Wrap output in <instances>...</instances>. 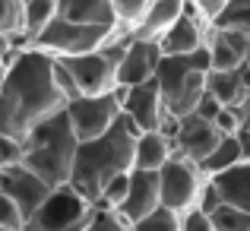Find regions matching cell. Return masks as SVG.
Wrapping results in <instances>:
<instances>
[{
    "mask_svg": "<svg viewBox=\"0 0 250 231\" xmlns=\"http://www.w3.org/2000/svg\"><path fill=\"white\" fill-rule=\"evenodd\" d=\"M63 111H67L70 127H73V133H76L80 143L98 140V136H104L124 117L121 89L108 92V95H80V98H73Z\"/></svg>",
    "mask_w": 250,
    "mask_h": 231,
    "instance_id": "cell-7",
    "label": "cell"
},
{
    "mask_svg": "<svg viewBox=\"0 0 250 231\" xmlns=\"http://www.w3.org/2000/svg\"><path fill=\"white\" fill-rule=\"evenodd\" d=\"M187 0H152L149 13L143 16V22L130 32V38H146V42H159L162 35L184 16Z\"/></svg>",
    "mask_w": 250,
    "mask_h": 231,
    "instance_id": "cell-17",
    "label": "cell"
},
{
    "mask_svg": "<svg viewBox=\"0 0 250 231\" xmlns=\"http://www.w3.org/2000/svg\"><path fill=\"white\" fill-rule=\"evenodd\" d=\"M22 155H25V149H22V140H13V136L0 133V171H6V168H16V165H22Z\"/></svg>",
    "mask_w": 250,
    "mask_h": 231,
    "instance_id": "cell-31",
    "label": "cell"
},
{
    "mask_svg": "<svg viewBox=\"0 0 250 231\" xmlns=\"http://www.w3.org/2000/svg\"><path fill=\"white\" fill-rule=\"evenodd\" d=\"M190 3H193L196 10H200V16L206 19V22H209V29H212V25H215V19H219L222 13H225V6L231 3V0H190Z\"/></svg>",
    "mask_w": 250,
    "mask_h": 231,
    "instance_id": "cell-35",
    "label": "cell"
},
{
    "mask_svg": "<svg viewBox=\"0 0 250 231\" xmlns=\"http://www.w3.org/2000/svg\"><path fill=\"white\" fill-rule=\"evenodd\" d=\"M54 16H57V0H29L22 6V35L29 38V44L48 29Z\"/></svg>",
    "mask_w": 250,
    "mask_h": 231,
    "instance_id": "cell-22",
    "label": "cell"
},
{
    "mask_svg": "<svg viewBox=\"0 0 250 231\" xmlns=\"http://www.w3.org/2000/svg\"><path fill=\"white\" fill-rule=\"evenodd\" d=\"M219 206H225V203H222V196L215 193V187H212V184L206 181V187H203V193H200V203H196V209H203L206 215H212Z\"/></svg>",
    "mask_w": 250,
    "mask_h": 231,
    "instance_id": "cell-36",
    "label": "cell"
},
{
    "mask_svg": "<svg viewBox=\"0 0 250 231\" xmlns=\"http://www.w3.org/2000/svg\"><path fill=\"white\" fill-rule=\"evenodd\" d=\"M127 193H130V171H127V174H117L114 181L102 190L98 209H114V212H121V206L127 203Z\"/></svg>",
    "mask_w": 250,
    "mask_h": 231,
    "instance_id": "cell-27",
    "label": "cell"
},
{
    "mask_svg": "<svg viewBox=\"0 0 250 231\" xmlns=\"http://www.w3.org/2000/svg\"><path fill=\"white\" fill-rule=\"evenodd\" d=\"M57 16L83 25H111L117 29L111 0H57Z\"/></svg>",
    "mask_w": 250,
    "mask_h": 231,
    "instance_id": "cell-19",
    "label": "cell"
},
{
    "mask_svg": "<svg viewBox=\"0 0 250 231\" xmlns=\"http://www.w3.org/2000/svg\"><path fill=\"white\" fill-rule=\"evenodd\" d=\"M215 127H219V133L222 136H234L241 127H244V121H241V111L238 108H222L219 111V117H215Z\"/></svg>",
    "mask_w": 250,
    "mask_h": 231,
    "instance_id": "cell-34",
    "label": "cell"
},
{
    "mask_svg": "<svg viewBox=\"0 0 250 231\" xmlns=\"http://www.w3.org/2000/svg\"><path fill=\"white\" fill-rule=\"evenodd\" d=\"M92 212L95 206L67 184V187L51 190L38 212L25 222V231H85Z\"/></svg>",
    "mask_w": 250,
    "mask_h": 231,
    "instance_id": "cell-6",
    "label": "cell"
},
{
    "mask_svg": "<svg viewBox=\"0 0 250 231\" xmlns=\"http://www.w3.org/2000/svg\"><path fill=\"white\" fill-rule=\"evenodd\" d=\"M244 162V155H241V146H238V136H222V143L212 149L206 158L200 162V171L206 177H212V174H222V171H228V168H234V165H241Z\"/></svg>",
    "mask_w": 250,
    "mask_h": 231,
    "instance_id": "cell-21",
    "label": "cell"
},
{
    "mask_svg": "<svg viewBox=\"0 0 250 231\" xmlns=\"http://www.w3.org/2000/svg\"><path fill=\"white\" fill-rule=\"evenodd\" d=\"M209 177L200 171V165L190 162L184 155H174L165 168L159 171V184H162V206L174 209V212H187L200 203V193L206 187Z\"/></svg>",
    "mask_w": 250,
    "mask_h": 231,
    "instance_id": "cell-8",
    "label": "cell"
},
{
    "mask_svg": "<svg viewBox=\"0 0 250 231\" xmlns=\"http://www.w3.org/2000/svg\"><path fill=\"white\" fill-rule=\"evenodd\" d=\"M212 225L215 231H250V212L234 206H219L212 212Z\"/></svg>",
    "mask_w": 250,
    "mask_h": 231,
    "instance_id": "cell-26",
    "label": "cell"
},
{
    "mask_svg": "<svg viewBox=\"0 0 250 231\" xmlns=\"http://www.w3.org/2000/svg\"><path fill=\"white\" fill-rule=\"evenodd\" d=\"M241 83H244V89L250 95V67H241Z\"/></svg>",
    "mask_w": 250,
    "mask_h": 231,
    "instance_id": "cell-40",
    "label": "cell"
},
{
    "mask_svg": "<svg viewBox=\"0 0 250 231\" xmlns=\"http://www.w3.org/2000/svg\"><path fill=\"white\" fill-rule=\"evenodd\" d=\"M133 231H181V212L168 206H159L155 212H149L146 219H140Z\"/></svg>",
    "mask_w": 250,
    "mask_h": 231,
    "instance_id": "cell-25",
    "label": "cell"
},
{
    "mask_svg": "<svg viewBox=\"0 0 250 231\" xmlns=\"http://www.w3.org/2000/svg\"><path fill=\"white\" fill-rule=\"evenodd\" d=\"M117 32L121 29H111V25H83V22H70V19L54 16L48 29L32 42V48L44 51L51 57H80L104 48Z\"/></svg>",
    "mask_w": 250,
    "mask_h": 231,
    "instance_id": "cell-5",
    "label": "cell"
},
{
    "mask_svg": "<svg viewBox=\"0 0 250 231\" xmlns=\"http://www.w3.org/2000/svg\"><path fill=\"white\" fill-rule=\"evenodd\" d=\"M181 231H215L212 225V215H206L203 209H187V212L181 215Z\"/></svg>",
    "mask_w": 250,
    "mask_h": 231,
    "instance_id": "cell-33",
    "label": "cell"
},
{
    "mask_svg": "<svg viewBox=\"0 0 250 231\" xmlns=\"http://www.w3.org/2000/svg\"><path fill=\"white\" fill-rule=\"evenodd\" d=\"M19 3H22V6H25V3H29V0H19Z\"/></svg>",
    "mask_w": 250,
    "mask_h": 231,
    "instance_id": "cell-42",
    "label": "cell"
},
{
    "mask_svg": "<svg viewBox=\"0 0 250 231\" xmlns=\"http://www.w3.org/2000/svg\"><path fill=\"white\" fill-rule=\"evenodd\" d=\"M51 73H54V85H57V92H61V98L67 105L83 95L80 85H76V79H73V73H70V67L61 61V57H51Z\"/></svg>",
    "mask_w": 250,
    "mask_h": 231,
    "instance_id": "cell-29",
    "label": "cell"
},
{
    "mask_svg": "<svg viewBox=\"0 0 250 231\" xmlns=\"http://www.w3.org/2000/svg\"><path fill=\"white\" fill-rule=\"evenodd\" d=\"M159 63H162L159 42L127 38L121 67H117V89H130V85H143V83H149V79H155Z\"/></svg>",
    "mask_w": 250,
    "mask_h": 231,
    "instance_id": "cell-11",
    "label": "cell"
},
{
    "mask_svg": "<svg viewBox=\"0 0 250 231\" xmlns=\"http://www.w3.org/2000/svg\"><path fill=\"white\" fill-rule=\"evenodd\" d=\"M149 6H152V0H111V10H114L117 29L130 35V32L143 22V16L149 13Z\"/></svg>",
    "mask_w": 250,
    "mask_h": 231,
    "instance_id": "cell-23",
    "label": "cell"
},
{
    "mask_svg": "<svg viewBox=\"0 0 250 231\" xmlns=\"http://www.w3.org/2000/svg\"><path fill=\"white\" fill-rule=\"evenodd\" d=\"M206 35H209V22L200 16V10L187 0L184 16L159 38L162 57H177V54H193V51H203V48H206Z\"/></svg>",
    "mask_w": 250,
    "mask_h": 231,
    "instance_id": "cell-12",
    "label": "cell"
},
{
    "mask_svg": "<svg viewBox=\"0 0 250 231\" xmlns=\"http://www.w3.org/2000/svg\"><path fill=\"white\" fill-rule=\"evenodd\" d=\"M174 155V140L168 133H162V130L140 133L133 146V171H162Z\"/></svg>",
    "mask_w": 250,
    "mask_h": 231,
    "instance_id": "cell-16",
    "label": "cell"
},
{
    "mask_svg": "<svg viewBox=\"0 0 250 231\" xmlns=\"http://www.w3.org/2000/svg\"><path fill=\"white\" fill-rule=\"evenodd\" d=\"M159 206H162L159 171H130V193H127V203L121 206V215L130 225H136Z\"/></svg>",
    "mask_w": 250,
    "mask_h": 231,
    "instance_id": "cell-14",
    "label": "cell"
},
{
    "mask_svg": "<svg viewBox=\"0 0 250 231\" xmlns=\"http://www.w3.org/2000/svg\"><path fill=\"white\" fill-rule=\"evenodd\" d=\"M250 38L231 29H209L206 35V54L212 70H241L247 61Z\"/></svg>",
    "mask_w": 250,
    "mask_h": 231,
    "instance_id": "cell-15",
    "label": "cell"
},
{
    "mask_svg": "<svg viewBox=\"0 0 250 231\" xmlns=\"http://www.w3.org/2000/svg\"><path fill=\"white\" fill-rule=\"evenodd\" d=\"M85 231H133V225H130L121 212H114V209H98L95 206Z\"/></svg>",
    "mask_w": 250,
    "mask_h": 231,
    "instance_id": "cell-30",
    "label": "cell"
},
{
    "mask_svg": "<svg viewBox=\"0 0 250 231\" xmlns=\"http://www.w3.org/2000/svg\"><path fill=\"white\" fill-rule=\"evenodd\" d=\"M212 29H231L250 38V0H231L225 6V13L215 19Z\"/></svg>",
    "mask_w": 250,
    "mask_h": 231,
    "instance_id": "cell-24",
    "label": "cell"
},
{
    "mask_svg": "<svg viewBox=\"0 0 250 231\" xmlns=\"http://www.w3.org/2000/svg\"><path fill=\"white\" fill-rule=\"evenodd\" d=\"M209 184L215 187V193L222 196L225 206L250 212V162H241V165H234V168L222 171V174H212Z\"/></svg>",
    "mask_w": 250,
    "mask_h": 231,
    "instance_id": "cell-18",
    "label": "cell"
},
{
    "mask_svg": "<svg viewBox=\"0 0 250 231\" xmlns=\"http://www.w3.org/2000/svg\"><path fill=\"white\" fill-rule=\"evenodd\" d=\"M209 73H212V67H209L206 48L193 51V54L162 57L159 70H155V83H159V89H162V98H165L171 117L193 114L200 98L206 95Z\"/></svg>",
    "mask_w": 250,
    "mask_h": 231,
    "instance_id": "cell-4",
    "label": "cell"
},
{
    "mask_svg": "<svg viewBox=\"0 0 250 231\" xmlns=\"http://www.w3.org/2000/svg\"><path fill=\"white\" fill-rule=\"evenodd\" d=\"M22 149H25L22 165L29 171H35L51 190L70 184L80 140H76L73 127H70L67 111H57V114L48 117V121H42L22 140Z\"/></svg>",
    "mask_w": 250,
    "mask_h": 231,
    "instance_id": "cell-3",
    "label": "cell"
},
{
    "mask_svg": "<svg viewBox=\"0 0 250 231\" xmlns=\"http://www.w3.org/2000/svg\"><path fill=\"white\" fill-rule=\"evenodd\" d=\"M67 108L54 85L51 54L38 48L16 51L13 63L0 76V133L25 140L42 121Z\"/></svg>",
    "mask_w": 250,
    "mask_h": 231,
    "instance_id": "cell-1",
    "label": "cell"
},
{
    "mask_svg": "<svg viewBox=\"0 0 250 231\" xmlns=\"http://www.w3.org/2000/svg\"><path fill=\"white\" fill-rule=\"evenodd\" d=\"M0 228L3 231H25V215L19 212V206L3 193H0Z\"/></svg>",
    "mask_w": 250,
    "mask_h": 231,
    "instance_id": "cell-32",
    "label": "cell"
},
{
    "mask_svg": "<svg viewBox=\"0 0 250 231\" xmlns=\"http://www.w3.org/2000/svg\"><path fill=\"white\" fill-rule=\"evenodd\" d=\"M219 111H222V105H219V102H215V98L206 92V95L200 98V105H196V111H193V114L206 117V121H215V117H219Z\"/></svg>",
    "mask_w": 250,
    "mask_h": 231,
    "instance_id": "cell-37",
    "label": "cell"
},
{
    "mask_svg": "<svg viewBox=\"0 0 250 231\" xmlns=\"http://www.w3.org/2000/svg\"><path fill=\"white\" fill-rule=\"evenodd\" d=\"M244 67H250V48H247V61H244Z\"/></svg>",
    "mask_w": 250,
    "mask_h": 231,
    "instance_id": "cell-41",
    "label": "cell"
},
{
    "mask_svg": "<svg viewBox=\"0 0 250 231\" xmlns=\"http://www.w3.org/2000/svg\"><path fill=\"white\" fill-rule=\"evenodd\" d=\"M171 140H174L177 155H184V158L200 165L203 158L222 143V133L212 121H206V117H200V114H187V117H177Z\"/></svg>",
    "mask_w": 250,
    "mask_h": 231,
    "instance_id": "cell-10",
    "label": "cell"
},
{
    "mask_svg": "<svg viewBox=\"0 0 250 231\" xmlns=\"http://www.w3.org/2000/svg\"><path fill=\"white\" fill-rule=\"evenodd\" d=\"M0 181H3V171H0Z\"/></svg>",
    "mask_w": 250,
    "mask_h": 231,
    "instance_id": "cell-43",
    "label": "cell"
},
{
    "mask_svg": "<svg viewBox=\"0 0 250 231\" xmlns=\"http://www.w3.org/2000/svg\"><path fill=\"white\" fill-rule=\"evenodd\" d=\"M234 136H238V146H241V155H244V162H250V127H241Z\"/></svg>",
    "mask_w": 250,
    "mask_h": 231,
    "instance_id": "cell-38",
    "label": "cell"
},
{
    "mask_svg": "<svg viewBox=\"0 0 250 231\" xmlns=\"http://www.w3.org/2000/svg\"><path fill=\"white\" fill-rule=\"evenodd\" d=\"M238 111H241V121H244V127H250V95H247V102L241 105Z\"/></svg>",
    "mask_w": 250,
    "mask_h": 231,
    "instance_id": "cell-39",
    "label": "cell"
},
{
    "mask_svg": "<svg viewBox=\"0 0 250 231\" xmlns=\"http://www.w3.org/2000/svg\"><path fill=\"white\" fill-rule=\"evenodd\" d=\"M0 193L10 196V200L19 206V212L25 215V222H29L32 215L38 212V206L48 200L51 187L35 174V171L25 168V165H16V168H6V171H3V181H0Z\"/></svg>",
    "mask_w": 250,
    "mask_h": 231,
    "instance_id": "cell-13",
    "label": "cell"
},
{
    "mask_svg": "<svg viewBox=\"0 0 250 231\" xmlns=\"http://www.w3.org/2000/svg\"><path fill=\"white\" fill-rule=\"evenodd\" d=\"M0 231H3V228H0Z\"/></svg>",
    "mask_w": 250,
    "mask_h": 231,
    "instance_id": "cell-44",
    "label": "cell"
},
{
    "mask_svg": "<svg viewBox=\"0 0 250 231\" xmlns=\"http://www.w3.org/2000/svg\"><path fill=\"white\" fill-rule=\"evenodd\" d=\"M22 35V3L19 0H0V38Z\"/></svg>",
    "mask_w": 250,
    "mask_h": 231,
    "instance_id": "cell-28",
    "label": "cell"
},
{
    "mask_svg": "<svg viewBox=\"0 0 250 231\" xmlns=\"http://www.w3.org/2000/svg\"><path fill=\"white\" fill-rule=\"evenodd\" d=\"M136 136H140V130H136L127 117H121L104 136L80 143L76 162H73V174H70V187L80 196H85L92 206H98L102 190L108 187L117 174L133 171Z\"/></svg>",
    "mask_w": 250,
    "mask_h": 231,
    "instance_id": "cell-2",
    "label": "cell"
},
{
    "mask_svg": "<svg viewBox=\"0 0 250 231\" xmlns=\"http://www.w3.org/2000/svg\"><path fill=\"white\" fill-rule=\"evenodd\" d=\"M121 108H124V117H127L140 133L162 130L168 124V117H171L155 79H149V83H143V85L121 89Z\"/></svg>",
    "mask_w": 250,
    "mask_h": 231,
    "instance_id": "cell-9",
    "label": "cell"
},
{
    "mask_svg": "<svg viewBox=\"0 0 250 231\" xmlns=\"http://www.w3.org/2000/svg\"><path fill=\"white\" fill-rule=\"evenodd\" d=\"M206 92L222 108H241L247 102V89L241 83V70H212L206 79Z\"/></svg>",
    "mask_w": 250,
    "mask_h": 231,
    "instance_id": "cell-20",
    "label": "cell"
}]
</instances>
